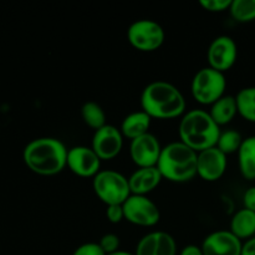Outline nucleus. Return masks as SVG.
Instances as JSON below:
<instances>
[{
    "instance_id": "423d86ee",
    "label": "nucleus",
    "mask_w": 255,
    "mask_h": 255,
    "mask_svg": "<svg viewBox=\"0 0 255 255\" xmlns=\"http://www.w3.org/2000/svg\"><path fill=\"white\" fill-rule=\"evenodd\" d=\"M227 80L223 72L212 67H203L194 75L191 84L193 99L201 105H212L224 96Z\"/></svg>"
},
{
    "instance_id": "412c9836",
    "label": "nucleus",
    "mask_w": 255,
    "mask_h": 255,
    "mask_svg": "<svg viewBox=\"0 0 255 255\" xmlns=\"http://www.w3.org/2000/svg\"><path fill=\"white\" fill-rule=\"evenodd\" d=\"M238 114L244 120L255 124V86L242 89L236 96Z\"/></svg>"
},
{
    "instance_id": "6ab92c4d",
    "label": "nucleus",
    "mask_w": 255,
    "mask_h": 255,
    "mask_svg": "<svg viewBox=\"0 0 255 255\" xmlns=\"http://www.w3.org/2000/svg\"><path fill=\"white\" fill-rule=\"evenodd\" d=\"M238 166L241 174L247 181L255 179V136L243 139L238 151Z\"/></svg>"
},
{
    "instance_id": "7c9ffc66",
    "label": "nucleus",
    "mask_w": 255,
    "mask_h": 255,
    "mask_svg": "<svg viewBox=\"0 0 255 255\" xmlns=\"http://www.w3.org/2000/svg\"><path fill=\"white\" fill-rule=\"evenodd\" d=\"M242 255H255V237L248 239L246 243H243Z\"/></svg>"
},
{
    "instance_id": "f257e3e1",
    "label": "nucleus",
    "mask_w": 255,
    "mask_h": 255,
    "mask_svg": "<svg viewBox=\"0 0 255 255\" xmlns=\"http://www.w3.org/2000/svg\"><path fill=\"white\" fill-rule=\"evenodd\" d=\"M67 152L64 143L54 137H40L25 146L22 158L27 168L40 176H55L67 167Z\"/></svg>"
},
{
    "instance_id": "6e6552de",
    "label": "nucleus",
    "mask_w": 255,
    "mask_h": 255,
    "mask_svg": "<svg viewBox=\"0 0 255 255\" xmlns=\"http://www.w3.org/2000/svg\"><path fill=\"white\" fill-rule=\"evenodd\" d=\"M125 219L134 226L154 227L161 219V212L153 201L147 196L131 194L122 204Z\"/></svg>"
},
{
    "instance_id": "c756f323",
    "label": "nucleus",
    "mask_w": 255,
    "mask_h": 255,
    "mask_svg": "<svg viewBox=\"0 0 255 255\" xmlns=\"http://www.w3.org/2000/svg\"><path fill=\"white\" fill-rule=\"evenodd\" d=\"M179 255H204V254L201 247L194 246V244H189V246L184 247V248L182 249Z\"/></svg>"
},
{
    "instance_id": "2eb2a0df",
    "label": "nucleus",
    "mask_w": 255,
    "mask_h": 255,
    "mask_svg": "<svg viewBox=\"0 0 255 255\" xmlns=\"http://www.w3.org/2000/svg\"><path fill=\"white\" fill-rule=\"evenodd\" d=\"M134 255H177L176 241L166 232H151L142 237Z\"/></svg>"
},
{
    "instance_id": "f03ea898",
    "label": "nucleus",
    "mask_w": 255,
    "mask_h": 255,
    "mask_svg": "<svg viewBox=\"0 0 255 255\" xmlns=\"http://www.w3.org/2000/svg\"><path fill=\"white\" fill-rule=\"evenodd\" d=\"M141 109L151 119H177L186 111V99L174 85L167 81H153L142 91Z\"/></svg>"
},
{
    "instance_id": "ddd939ff",
    "label": "nucleus",
    "mask_w": 255,
    "mask_h": 255,
    "mask_svg": "<svg viewBox=\"0 0 255 255\" xmlns=\"http://www.w3.org/2000/svg\"><path fill=\"white\" fill-rule=\"evenodd\" d=\"M228 159L217 147L198 152V163H197V176L206 182H216L226 173Z\"/></svg>"
},
{
    "instance_id": "dca6fc26",
    "label": "nucleus",
    "mask_w": 255,
    "mask_h": 255,
    "mask_svg": "<svg viewBox=\"0 0 255 255\" xmlns=\"http://www.w3.org/2000/svg\"><path fill=\"white\" fill-rule=\"evenodd\" d=\"M162 179L163 178H162V174L157 168V166L137 168L128 178L131 194L147 196L159 186Z\"/></svg>"
},
{
    "instance_id": "5701e85b",
    "label": "nucleus",
    "mask_w": 255,
    "mask_h": 255,
    "mask_svg": "<svg viewBox=\"0 0 255 255\" xmlns=\"http://www.w3.org/2000/svg\"><path fill=\"white\" fill-rule=\"evenodd\" d=\"M229 12L237 22L253 21L255 20V0H232Z\"/></svg>"
},
{
    "instance_id": "1a4fd4ad",
    "label": "nucleus",
    "mask_w": 255,
    "mask_h": 255,
    "mask_svg": "<svg viewBox=\"0 0 255 255\" xmlns=\"http://www.w3.org/2000/svg\"><path fill=\"white\" fill-rule=\"evenodd\" d=\"M238 57V47L231 36L222 35L211 42L207 51L209 67L217 71L226 72L233 67Z\"/></svg>"
},
{
    "instance_id": "7ed1b4c3",
    "label": "nucleus",
    "mask_w": 255,
    "mask_h": 255,
    "mask_svg": "<svg viewBox=\"0 0 255 255\" xmlns=\"http://www.w3.org/2000/svg\"><path fill=\"white\" fill-rule=\"evenodd\" d=\"M221 132V127L204 110H191L179 122V141L196 152L216 147Z\"/></svg>"
},
{
    "instance_id": "aec40b11",
    "label": "nucleus",
    "mask_w": 255,
    "mask_h": 255,
    "mask_svg": "<svg viewBox=\"0 0 255 255\" xmlns=\"http://www.w3.org/2000/svg\"><path fill=\"white\" fill-rule=\"evenodd\" d=\"M231 232L241 241L255 237V212L246 208L237 212L231 221Z\"/></svg>"
},
{
    "instance_id": "f3484780",
    "label": "nucleus",
    "mask_w": 255,
    "mask_h": 255,
    "mask_svg": "<svg viewBox=\"0 0 255 255\" xmlns=\"http://www.w3.org/2000/svg\"><path fill=\"white\" fill-rule=\"evenodd\" d=\"M151 117L142 110L141 111L132 112V114L127 115L124 119L120 131H121L122 136L127 137L132 141L137 137L148 133V129L151 127Z\"/></svg>"
},
{
    "instance_id": "a211bd4d",
    "label": "nucleus",
    "mask_w": 255,
    "mask_h": 255,
    "mask_svg": "<svg viewBox=\"0 0 255 255\" xmlns=\"http://www.w3.org/2000/svg\"><path fill=\"white\" fill-rule=\"evenodd\" d=\"M213 121L221 126H226L229 122L233 121L234 117L238 115V106H237L236 96H227L223 97L214 102L211 106V110L208 111Z\"/></svg>"
},
{
    "instance_id": "cd10ccee",
    "label": "nucleus",
    "mask_w": 255,
    "mask_h": 255,
    "mask_svg": "<svg viewBox=\"0 0 255 255\" xmlns=\"http://www.w3.org/2000/svg\"><path fill=\"white\" fill-rule=\"evenodd\" d=\"M72 255H106L99 243H85L75 249Z\"/></svg>"
},
{
    "instance_id": "c85d7f7f",
    "label": "nucleus",
    "mask_w": 255,
    "mask_h": 255,
    "mask_svg": "<svg viewBox=\"0 0 255 255\" xmlns=\"http://www.w3.org/2000/svg\"><path fill=\"white\" fill-rule=\"evenodd\" d=\"M244 208L255 212V187H251L246 191L243 196Z\"/></svg>"
},
{
    "instance_id": "9b49d317",
    "label": "nucleus",
    "mask_w": 255,
    "mask_h": 255,
    "mask_svg": "<svg viewBox=\"0 0 255 255\" xmlns=\"http://www.w3.org/2000/svg\"><path fill=\"white\" fill-rule=\"evenodd\" d=\"M162 147L158 138L152 133H146L132 139L129 144V156L138 168L156 167L161 156Z\"/></svg>"
},
{
    "instance_id": "393cba45",
    "label": "nucleus",
    "mask_w": 255,
    "mask_h": 255,
    "mask_svg": "<svg viewBox=\"0 0 255 255\" xmlns=\"http://www.w3.org/2000/svg\"><path fill=\"white\" fill-rule=\"evenodd\" d=\"M100 247L102 248V251L105 252V254H112L115 252H119L120 251V237L116 236L114 233H107L100 239L99 242Z\"/></svg>"
},
{
    "instance_id": "4be33fe9",
    "label": "nucleus",
    "mask_w": 255,
    "mask_h": 255,
    "mask_svg": "<svg viewBox=\"0 0 255 255\" xmlns=\"http://www.w3.org/2000/svg\"><path fill=\"white\" fill-rule=\"evenodd\" d=\"M81 116L85 124L89 127H91L92 129H95V131L102 128V127L107 125L106 114H105L102 107L97 102L89 101L84 104L81 109Z\"/></svg>"
},
{
    "instance_id": "9d476101",
    "label": "nucleus",
    "mask_w": 255,
    "mask_h": 255,
    "mask_svg": "<svg viewBox=\"0 0 255 255\" xmlns=\"http://www.w3.org/2000/svg\"><path fill=\"white\" fill-rule=\"evenodd\" d=\"M67 167L76 176L94 178L101 171V159L87 146H75L67 152Z\"/></svg>"
},
{
    "instance_id": "20e7f679",
    "label": "nucleus",
    "mask_w": 255,
    "mask_h": 255,
    "mask_svg": "<svg viewBox=\"0 0 255 255\" xmlns=\"http://www.w3.org/2000/svg\"><path fill=\"white\" fill-rule=\"evenodd\" d=\"M198 152L177 141L162 147L157 168L162 178L174 183H184L197 176Z\"/></svg>"
},
{
    "instance_id": "b1692460",
    "label": "nucleus",
    "mask_w": 255,
    "mask_h": 255,
    "mask_svg": "<svg viewBox=\"0 0 255 255\" xmlns=\"http://www.w3.org/2000/svg\"><path fill=\"white\" fill-rule=\"evenodd\" d=\"M243 137L236 129H227V131L221 132L218 142H217V148L223 152L226 156L233 153H238L242 143H243Z\"/></svg>"
},
{
    "instance_id": "a878e982",
    "label": "nucleus",
    "mask_w": 255,
    "mask_h": 255,
    "mask_svg": "<svg viewBox=\"0 0 255 255\" xmlns=\"http://www.w3.org/2000/svg\"><path fill=\"white\" fill-rule=\"evenodd\" d=\"M232 0H201L199 5L209 12H222L229 10Z\"/></svg>"
},
{
    "instance_id": "4468645a",
    "label": "nucleus",
    "mask_w": 255,
    "mask_h": 255,
    "mask_svg": "<svg viewBox=\"0 0 255 255\" xmlns=\"http://www.w3.org/2000/svg\"><path fill=\"white\" fill-rule=\"evenodd\" d=\"M201 248L204 255H242L243 243L231 231H217L204 238Z\"/></svg>"
},
{
    "instance_id": "39448f33",
    "label": "nucleus",
    "mask_w": 255,
    "mask_h": 255,
    "mask_svg": "<svg viewBox=\"0 0 255 255\" xmlns=\"http://www.w3.org/2000/svg\"><path fill=\"white\" fill-rule=\"evenodd\" d=\"M92 187L97 198L106 206L124 204L131 196L128 178L111 169L100 171L94 177Z\"/></svg>"
},
{
    "instance_id": "0eeeda50",
    "label": "nucleus",
    "mask_w": 255,
    "mask_h": 255,
    "mask_svg": "<svg viewBox=\"0 0 255 255\" xmlns=\"http://www.w3.org/2000/svg\"><path fill=\"white\" fill-rule=\"evenodd\" d=\"M164 37L163 27L154 20H137L127 29V40L131 46L143 52L158 50L163 44Z\"/></svg>"
},
{
    "instance_id": "bb28decb",
    "label": "nucleus",
    "mask_w": 255,
    "mask_h": 255,
    "mask_svg": "<svg viewBox=\"0 0 255 255\" xmlns=\"http://www.w3.org/2000/svg\"><path fill=\"white\" fill-rule=\"evenodd\" d=\"M106 218L110 223L117 224L121 223L125 219V212L122 204H114V206H107Z\"/></svg>"
},
{
    "instance_id": "f8f14e48",
    "label": "nucleus",
    "mask_w": 255,
    "mask_h": 255,
    "mask_svg": "<svg viewBox=\"0 0 255 255\" xmlns=\"http://www.w3.org/2000/svg\"><path fill=\"white\" fill-rule=\"evenodd\" d=\"M124 146V136L116 126L106 125L95 131L91 148L101 161H110L117 157Z\"/></svg>"
},
{
    "instance_id": "2f4dec72",
    "label": "nucleus",
    "mask_w": 255,
    "mask_h": 255,
    "mask_svg": "<svg viewBox=\"0 0 255 255\" xmlns=\"http://www.w3.org/2000/svg\"><path fill=\"white\" fill-rule=\"evenodd\" d=\"M107 255H134V254H131V253H128V252L119 251V252H115V253H112V254H107Z\"/></svg>"
}]
</instances>
